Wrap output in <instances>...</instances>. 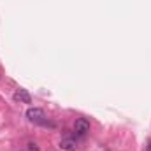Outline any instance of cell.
<instances>
[{
	"label": "cell",
	"mask_w": 151,
	"mask_h": 151,
	"mask_svg": "<svg viewBox=\"0 0 151 151\" xmlns=\"http://www.w3.org/2000/svg\"><path fill=\"white\" fill-rule=\"evenodd\" d=\"M27 118H28V121H32V123L46 125V114H44V111H42L40 107H30V109L27 111Z\"/></svg>",
	"instance_id": "obj_1"
},
{
	"label": "cell",
	"mask_w": 151,
	"mask_h": 151,
	"mask_svg": "<svg viewBox=\"0 0 151 151\" xmlns=\"http://www.w3.org/2000/svg\"><path fill=\"white\" fill-rule=\"evenodd\" d=\"M74 132L76 135H86L90 132V121L84 118H77L74 123Z\"/></svg>",
	"instance_id": "obj_2"
},
{
	"label": "cell",
	"mask_w": 151,
	"mask_h": 151,
	"mask_svg": "<svg viewBox=\"0 0 151 151\" xmlns=\"http://www.w3.org/2000/svg\"><path fill=\"white\" fill-rule=\"evenodd\" d=\"M12 99H14V102H19V104H30L32 102V97H30V93L25 88H18L14 91Z\"/></svg>",
	"instance_id": "obj_3"
},
{
	"label": "cell",
	"mask_w": 151,
	"mask_h": 151,
	"mask_svg": "<svg viewBox=\"0 0 151 151\" xmlns=\"http://www.w3.org/2000/svg\"><path fill=\"white\" fill-rule=\"evenodd\" d=\"M60 148L63 151H76L77 150V141L74 137H63L60 141Z\"/></svg>",
	"instance_id": "obj_4"
},
{
	"label": "cell",
	"mask_w": 151,
	"mask_h": 151,
	"mask_svg": "<svg viewBox=\"0 0 151 151\" xmlns=\"http://www.w3.org/2000/svg\"><path fill=\"white\" fill-rule=\"evenodd\" d=\"M28 151H39V146L35 142H28Z\"/></svg>",
	"instance_id": "obj_5"
},
{
	"label": "cell",
	"mask_w": 151,
	"mask_h": 151,
	"mask_svg": "<svg viewBox=\"0 0 151 151\" xmlns=\"http://www.w3.org/2000/svg\"><path fill=\"white\" fill-rule=\"evenodd\" d=\"M146 151H151V141H148V146H146Z\"/></svg>",
	"instance_id": "obj_6"
}]
</instances>
